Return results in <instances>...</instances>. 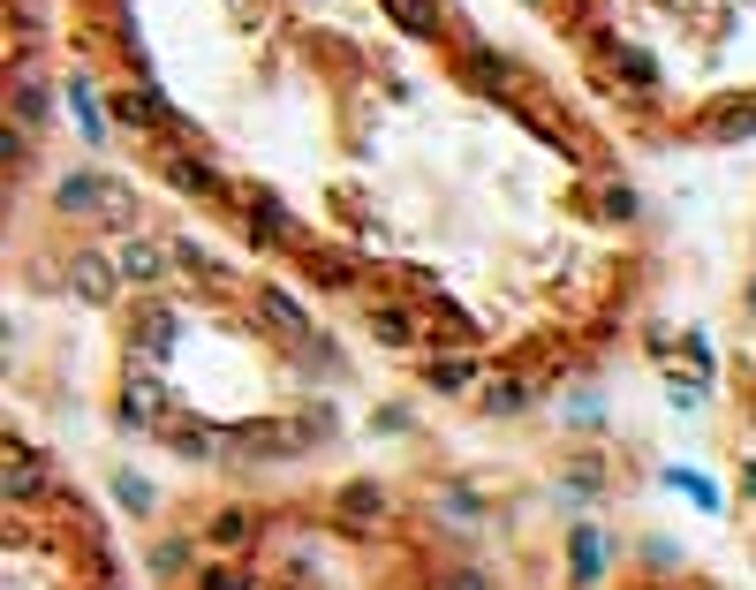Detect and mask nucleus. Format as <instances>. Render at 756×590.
I'll list each match as a JSON object with an SVG mask.
<instances>
[{
	"instance_id": "nucleus-1",
	"label": "nucleus",
	"mask_w": 756,
	"mask_h": 590,
	"mask_svg": "<svg viewBox=\"0 0 756 590\" xmlns=\"http://www.w3.org/2000/svg\"><path fill=\"white\" fill-rule=\"evenodd\" d=\"M159 409H167V394H159L144 371H129V379H121V417L137 424V432H159Z\"/></svg>"
},
{
	"instance_id": "nucleus-2",
	"label": "nucleus",
	"mask_w": 756,
	"mask_h": 590,
	"mask_svg": "<svg viewBox=\"0 0 756 590\" xmlns=\"http://www.w3.org/2000/svg\"><path fill=\"white\" fill-rule=\"evenodd\" d=\"M114 280H121V265H114V258H99V250L69 258V288L84 295V303H106V295H114Z\"/></svg>"
},
{
	"instance_id": "nucleus-3",
	"label": "nucleus",
	"mask_w": 756,
	"mask_h": 590,
	"mask_svg": "<svg viewBox=\"0 0 756 590\" xmlns=\"http://www.w3.org/2000/svg\"><path fill=\"white\" fill-rule=\"evenodd\" d=\"M8 492H16V500H38V492H46V469H38V454L23 447V439H8Z\"/></svg>"
},
{
	"instance_id": "nucleus-4",
	"label": "nucleus",
	"mask_w": 756,
	"mask_h": 590,
	"mask_svg": "<svg viewBox=\"0 0 756 590\" xmlns=\"http://www.w3.org/2000/svg\"><path fill=\"white\" fill-rule=\"evenodd\" d=\"M114 265H121V280H159L174 258H167V250H152V243H121Z\"/></svg>"
},
{
	"instance_id": "nucleus-5",
	"label": "nucleus",
	"mask_w": 756,
	"mask_h": 590,
	"mask_svg": "<svg viewBox=\"0 0 756 590\" xmlns=\"http://www.w3.org/2000/svg\"><path fill=\"white\" fill-rule=\"evenodd\" d=\"M46 122V84H38V69L23 61L16 69V129H38Z\"/></svg>"
},
{
	"instance_id": "nucleus-6",
	"label": "nucleus",
	"mask_w": 756,
	"mask_h": 590,
	"mask_svg": "<svg viewBox=\"0 0 756 590\" xmlns=\"http://www.w3.org/2000/svg\"><path fill=\"white\" fill-rule=\"evenodd\" d=\"M242 212H250V235H258V243H280V235H288V212H280L273 197H242Z\"/></svg>"
},
{
	"instance_id": "nucleus-7",
	"label": "nucleus",
	"mask_w": 756,
	"mask_h": 590,
	"mask_svg": "<svg viewBox=\"0 0 756 590\" xmlns=\"http://www.w3.org/2000/svg\"><path fill=\"white\" fill-rule=\"evenodd\" d=\"M394 23H401V31H439V23H447V8H439V0H394Z\"/></svg>"
},
{
	"instance_id": "nucleus-8",
	"label": "nucleus",
	"mask_w": 756,
	"mask_h": 590,
	"mask_svg": "<svg viewBox=\"0 0 756 590\" xmlns=\"http://www.w3.org/2000/svg\"><path fill=\"white\" fill-rule=\"evenodd\" d=\"M114 114H121L129 129H159V114H167V106H159L152 91H121V99H114Z\"/></svg>"
},
{
	"instance_id": "nucleus-9",
	"label": "nucleus",
	"mask_w": 756,
	"mask_h": 590,
	"mask_svg": "<svg viewBox=\"0 0 756 590\" xmlns=\"http://www.w3.org/2000/svg\"><path fill=\"white\" fill-rule=\"evenodd\" d=\"M711 137H756V99H734L711 114Z\"/></svg>"
},
{
	"instance_id": "nucleus-10",
	"label": "nucleus",
	"mask_w": 756,
	"mask_h": 590,
	"mask_svg": "<svg viewBox=\"0 0 756 590\" xmlns=\"http://www.w3.org/2000/svg\"><path fill=\"white\" fill-rule=\"evenodd\" d=\"M167 174H174V182H182V190H197V197H205V190H220V174H212L205 159H182V152L167 159Z\"/></svg>"
},
{
	"instance_id": "nucleus-11",
	"label": "nucleus",
	"mask_w": 756,
	"mask_h": 590,
	"mask_svg": "<svg viewBox=\"0 0 756 590\" xmlns=\"http://www.w3.org/2000/svg\"><path fill=\"white\" fill-rule=\"evenodd\" d=\"M598 560H605V538L583 530V538H575V583H598Z\"/></svg>"
},
{
	"instance_id": "nucleus-12",
	"label": "nucleus",
	"mask_w": 756,
	"mask_h": 590,
	"mask_svg": "<svg viewBox=\"0 0 756 590\" xmlns=\"http://www.w3.org/2000/svg\"><path fill=\"white\" fill-rule=\"evenodd\" d=\"M613 69H620V76H628V84L643 91V84H651V53H636V46H620V53H613Z\"/></svg>"
},
{
	"instance_id": "nucleus-13",
	"label": "nucleus",
	"mask_w": 756,
	"mask_h": 590,
	"mask_svg": "<svg viewBox=\"0 0 756 590\" xmlns=\"http://www.w3.org/2000/svg\"><path fill=\"white\" fill-rule=\"evenodd\" d=\"M431 386H469V364H462V356H447V364H431Z\"/></svg>"
},
{
	"instance_id": "nucleus-14",
	"label": "nucleus",
	"mask_w": 756,
	"mask_h": 590,
	"mask_svg": "<svg viewBox=\"0 0 756 590\" xmlns=\"http://www.w3.org/2000/svg\"><path fill=\"white\" fill-rule=\"evenodd\" d=\"M212 538H220V545H235V538H250V515H220V522H212Z\"/></svg>"
},
{
	"instance_id": "nucleus-15",
	"label": "nucleus",
	"mask_w": 756,
	"mask_h": 590,
	"mask_svg": "<svg viewBox=\"0 0 756 590\" xmlns=\"http://www.w3.org/2000/svg\"><path fill=\"white\" fill-rule=\"evenodd\" d=\"M182 568H189V545H182V538L159 545V575H182Z\"/></svg>"
},
{
	"instance_id": "nucleus-16",
	"label": "nucleus",
	"mask_w": 756,
	"mask_h": 590,
	"mask_svg": "<svg viewBox=\"0 0 756 590\" xmlns=\"http://www.w3.org/2000/svg\"><path fill=\"white\" fill-rule=\"evenodd\" d=\"M341 515H378V492H371V485H356V492L341 500Z\"/></svg>"
},
{
	"instance_id": "nucleus-17",
	"label": "nucleus",
	"mask_w": 756,
	"mask_h": 590,
	"mask_svg": "<svg viewBox=\"0 0 756 590\" xmlns=\"http://www.w3.org/2000/svg\"><path fill=\"white\" fill-rule=\"evenodd\" d=\"M484 409H522V386H484Z\"/></svg>"
},
{
	"instance_id": "nucleus-18",
	"label": "nucleus",
	"mask_w": 756,
	"mask_h": 590,
	"mask_svg": "<svg viewBox=\"0 0 756 590\" xmlns=\"http://www.w3.org/2000/svg\"><path fill=\"white\" fill-rule=\"evenodd\" d=\"M439 590H484V575H469V568L462 575H439Z\"/></svg>"
}]
</instances>
